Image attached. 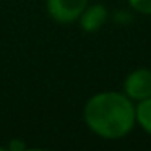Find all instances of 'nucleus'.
I'll return each mask as SVG.
<instances>
[{
	"instance_id": "nucleus-1",
	"label": "nucleus",
	"mask_w": 151,
	"mask_h": 151,
	"mask_svg": "<svg viewBox=\"0 0 151 151\" xmlns=\"http://www.w3.org/2000/svg\"><path fill=\"white\" fill-rule=\"evenodd\" d=\"M83 120L102 140H122L137 127L135 102L124 91L96 93L83 107Z\"/></svg>"
},
{
	"instance_id": "nucleus-3",
	"label": "nucleus",
	"mask_w": 151,
	"mask_h": 151,
	"mask_svg": "<svg viewBox=\"0 0 151 151\" xmlns=\"http://www.w3.org/2000/svg\"><path fill=\"white\" fill-rule=\"evenodd\" d=\"M122 91L133 102L151 98V68H135L125 76Z\"/></svg>"
},
{
	"instance_id": "nucleus-2",
	"label": "nucleus",
	"mask_w": 151,
	"mask_h": 151,
	"mask_svg": "<svg viewBox=\"0 0 151 151\" xmlns=\"http://www.w3.org/2000/svg\"><path fill=\"white\" fill-rule=\"evenodd\" d=\"M89 5V0H46L47 15L59 24H72Z\"/></svg>"
},
{
	"instance_id": "nucleus-7",
	"label": "nucleus",
	"mask_w": 151,
	"mask_h": 151,
	"mask_svg": "<svg viewBox=\"0 0 151 151\" xmlns=\"http://www.w3.org/2000/svg\"><path fill=\"white\" fill-rule=\"evenodd\" d=\"M26 148V143L24 141H21L20 138H13V140L8 143V150L10 151H21Z\"/></svg>"
},
{
	"instance_id": "nucleus-5",
	"label": "nucleus",
	"mask_w": 151,
	"mask_h": 151,
	"mask_svg": "<svg viewBox=\"0 0 151 151\" xmlns=\"http://www.w3.org/2000/svg\"><path fill=\"white\" fill-rule=\"evenodd\" d=\"M135 122L145 133L151 137V98L135 102Z\"/></svg>"
},
{
	"instance_id": "nucleus-4",
	"label": "nucleus",
	"mask_w": 151,
	"mask_h": 151,
	"mask_svg": "<svg viewBox=\"0 0 151 151\" xmlns=\"http://www.w3.org/2000/svg\"><path fill=\"white\" fill-rule=\"evenodd\" d=\"M109 12L102 4H89L78 18V24L85 33H96L106 24Z\"/></svg>"
},
{
	"instance_id": "nucleus-6",
	"label": "nucleus",
	"mask_w": 151,
	"mask_h": 151,
	"mask_svg": "<svg viewBox=\"0 0 151 151\" xmlns=\"http://www.w3.org/2000/svg\"><path fill=\"white\" fill-rule=\"evenodd\" d=\"M127 4L140 15L151 17V0H127Z\"/></svg>"
}]
</instances>
